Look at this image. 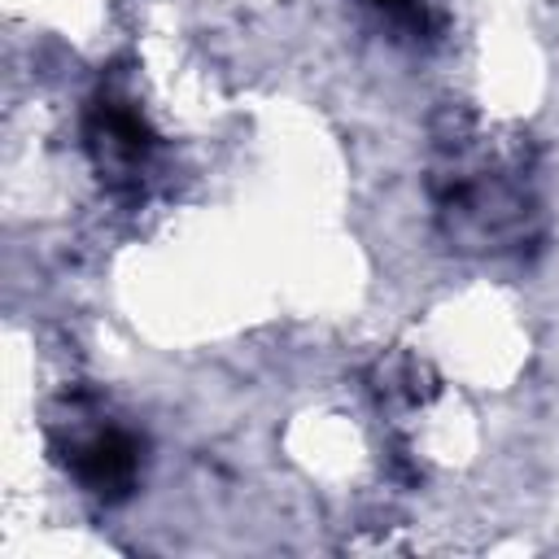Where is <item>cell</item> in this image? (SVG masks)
<instances>
[{
    "label": "cell",
    "instance_id": "cell-1",
    "mask_svg": "<svg viewBox=\"0 0 559 559\" xmlns=\"http://www.w3.org/2000/svg\"><path fill=\"white\" fill-rule=\"evenodd\" d=\"M83 480L92 485V489H118V485H127L131 480V472H135V445L127 441V437H118V432H109V437H100V441H92L87 450H83Z\"/></svg>",
    "mask_w": 559,
    "mask_h": 559
}]
</instances>
